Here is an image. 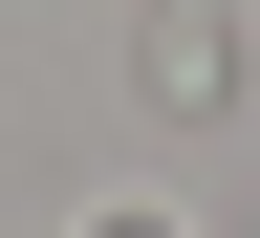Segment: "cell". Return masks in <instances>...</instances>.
Here are the masks:
<instances>
[{
  "label": "cell",
  "instance_id": "6da1fadb",
  "mask_svg": "<svg viewBox=\"0 0 260 238\" xmlns=\"http://www.w3.org/2000/svg\"><path fill=\"white\" fill-rule=\"evenodd\" d=\"M109 238H152V217H109Z\"/></svg>",
  "mask_w": 260,
  "mask_h": 238
}]
</instances>
